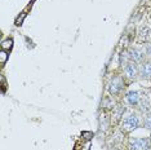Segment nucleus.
Listing matches in <instances>:
<instances>
[{"instance_id": "nucleus-7", "label": "nucleus", "mask_w": 151, "mask_h": 150, "mask_svg": "<svg viewBox=\"0 0 151 150\" xmlns=\"http://www.w3.org/2000/svg\"><path fill=\"white\" fill-rule=\"evenodd\" d=\"M139 78L142 80H151V58L139 63Z\"/></svg>"}, {"instance_id": "nucleus-9", "label": "nucleus", "mask_w": 151, "mask_h": 150, "mask_svg": "<svg viewBox=\"0 0 151 150\" xmlns=\"http://www.w3.org/2000/svg\"><path fill=\"white\" fill-rule=\"evenodd\" d=\"M143 49H145V53H146V57L147 58H151V42H147V43H143Z\"/></svg>"}, {"instance_id": "nucleus-5", "label": "nucleus", "mask_w": 151, "mask_h": 150, "mask_svg": "<svg viewBox=\"0 0 151 150\" xmlns=\"http://www.w3.org/2000/svg\"><path fill=\"white\" fill-rule=\"evenodd\" d=\"M127 50V54H128V58L129 61L132 62H136V63H142L145 60H147L146 57V53H145V49H143V45L142 47H128L125 48Z\"/></svg>"}, {"instance_id": "nucleus-6", "label": "nucleus", "mask_w": 151, "mask_h": 150, "mask_svg": "<svg viewBox=\"0 0 151 150\" xmlns=\"http://www.w3.org/2000/svg\"><path fill=\"white\" fill-rule=\"evenodd\" d=\"M151 149L150 137H130L128 140V150H149Z\"/></svg>"}, {"instance_id": "nucleus-1", "label": "nucleus", "mask_w": 151, "mask_h": 150, "mask_svg": "<svg viewBox=\"0 0 151 150\" xmlns=\"http://www.w3.org/2000/svg\"><path fill=\"white\" fill-rule=\"evenodd\" d=\"M142 123L143 115L139 111L134 110V109H129V110H125V112L123 114L119 123V128L124 135H129L133 131L142 127Z\"/></svg>"}, {"instance_id": "nucleus-4", "label": "nucleus", "mask_w": 151, "mask_h": 150, "mask_svg": "<svg viewBox=\"0 0 151 150\" xmlns=\"http://www.w3.org/2000/svg\"><path fill=\"white\" fill-rule=\"evenodd\" d=\"M142 92L138 89H128L122 98V102L129 109H138Z\"/></svg>"}, {"instance_id": "nucleus-2", "label": "nucleus", "mask_w": 151, "mask_h": 150, "mask_svg": "<svg viewBox=\"0 0 151 150\" xmlns=\"http://www.w3.org/2000/svg\"><path fill=\"white\" fill-rule=\"evenodd\" d=\"M106 86H107V92H109L110 96L112 98L122 100L123 96H124V93L127 92L128 83H127L125 79L123 78V75L120 74V71H118V73H114L109 78Z\"/></svg>"}, {"instance_id": "nucleus-8", "label": "nucleus", "mask_w": 151, "mask_h": 150, "mask_svg": "<svg viewBox=\"0 0 151 150\" xmlns=\"http://www.w3.org/2000/svg\"><path fill=\"white\" fill-rule=\"evenodd\" d=\"M142 127L145 128V129H147V131H150V132H151V111L143 115V123H142Z\"/></svg>"}, {"instance_id": "nucleus-11", "label": "nucleus", "mask_w": 151, "mask_h": 150, "mask_svg": "<svg viewBox=\"0 0 151 150\" xmlns=\"http://www.w3.org/2000/svg\"><path fill=\"white\" fill-rule=\"evenodd\" d=\"M149 150H151V149H149Z\"/></svg>"}, {"instance_id": "nucleus-3", "label": "nucleus", "mask_w": 151, "mask_h": 150, "mask_svg": "<svg viewBox=\"0 0 151 150\" xmlns=\"http://www.w3.org/2000/svg\"><path fill=\"white\" fill-rule=\"evenodd\" d=\"M119 71H120V74L123 75V78L125 79V81L128 83V86L134 83L139 78V65L136 62H132V61L122 65Z\"/></svg>"}, {"instance_id": "nucleus-10", "label": "nucleus", "mask_w": 151, "mask_h": 150, "mask_svg": "<svg viewBox=\"0 0 151 150\" xmlns=\"http://www.w3.org/2000/svg\"><path fill=\"white\" fill-rule=\"evenodd\" d=\"M150 144H151V136H150Z\"/></svg>"}]
</instances>
